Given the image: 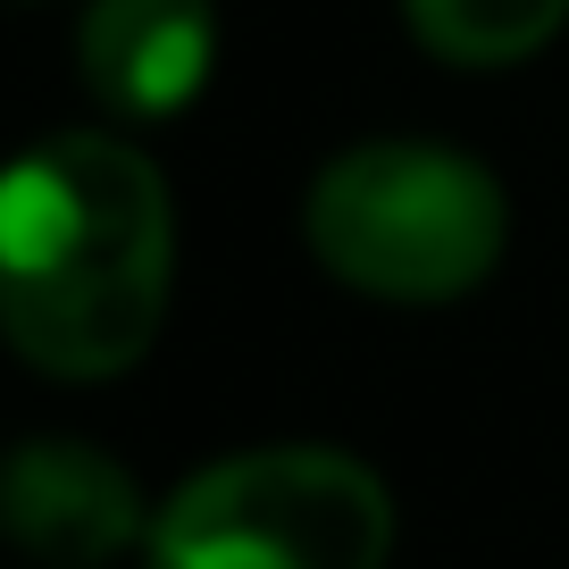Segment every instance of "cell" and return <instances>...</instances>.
Returning <instances> with one entry per match:
<instances>
[{"label":"cell","mask_w":569,"mask_h":569,"mask_svg":"<svg viewBox=\"0 0 569 569\" xmlns=\"http://www.w3.org/2000/svg\"><path fill=\"white\" fill-rule=\"evenodd\" d=\"M419 42L452 68H511L561 34L569 0H402Z\"/></svg>","instance_id":"8992f818"},{"label":"cell","mask_w":569,"mask_h":569,"mask_svg":"<svg viewBox=\"0 0 569 569\" xmlns=\"http://www.w3.org/2000/svg\"><path fill=\"white\" fill-rule=\"evenodd\" d=\"M302 234L327 277L377 302H452L502 260V184L445 142H352L319 168Z\"/></svg>","instance_id":"7a4b0ae2"},{"label":"cell","mask_w":569,"mask_h":569,"mask_svg":"<svg viewBox=\"0 0 569 569\" xmlns=\"http://www.w3.org/2000/svg\"><path fill=\"white\" fill-rule=\"evenodd\" d=\"M210 0H92L76 26V68L118 118H177L210 84Z\"/></svg>","instance_id":"5b68a950"},{"label":"cell","mask_w":569,"mask_h":569,"mask_svg":"<svg viewBox=\"0 0 569 569\" xmlns=\"http://www.w3.org/2000/svg\"><path fill=\"white\" fill-rule=\"evenodd\" d=\"M0 528L42 561H109L134 536H151L134 478L76 436H34L0 461Z\"/></svg>","instance_id":"277c9868"},{"label":"cell","mask_w":569,"mask_h":569,"mask_svg":"<svg viewBox=\"0 0 569 569\" xmlns=\"http://www.w3.org/2000/svg\"><path fill=\"white\" fill-rule=\"evenodd\" d=\"M177 277L168 184L118 134H51L0 168V336L42 377L151 352Z\"/></svg>","instance_id":"6da1fadb"},{"label":"cell","mask_w":569,"mask_h":569,"mask_svg":"<svg viewBox=\"0 0 569 569\" xmlns=\"http://www.w3.org/2000/svg\"><path fill=\"white\" fill-rule=\"evenodd\" d=\"M151 569H386L393 495L336 445L227 452L151 519Z\"/></svg>","instance_id":"3957f363"}]
</instances>
